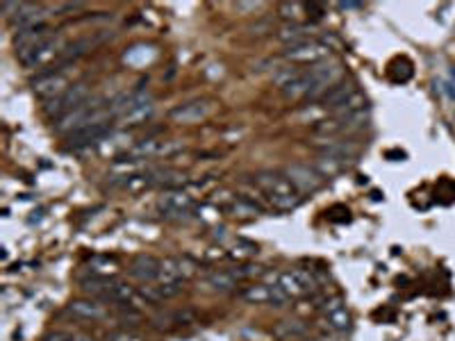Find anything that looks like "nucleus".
<instances>
[{
  "label": "nucleus",
  "mask_w": 455,
  "mask_h": 341,
  "mask_svg": "<svg viewBox=\"0 0 455 341\" xmlns=\"http://www.w3.org/2000/svg\"><path fill=\"white\" fill-rule=\"evenodd\" d=\"M60 48H62V41L50 34L48 39H43V41L35 43L32 48L16 53V57H18V62L23 64L26 68H39V66H43V64H48L50 60H55V55L62 53Z\"/></svg>",
  "instance_id": "nucleus-9"
},
{
  "label": "nucleus",
  "mask_w": 455,
  "mask_h": 341,
  "mask_svg": "<svg viewBox=\"0 0 455 341\" xmlns=\"http://www.w3.org/2000/svg\"><path fill=\"white\" fill-rule=\"evenodd\" d=\"M107 341H143V337L132 332V330H114L107 335Z\"/></svg>",
  "instance_id": "nucleus-33"
},
{
  "label": "nucleus",
  "mask_w": 455,
  "mask_h": 341,
  "mask_svg": "<svg viewBox=\"0 0 455 341\" xmlns=\"http://www.w3.org/2000/svg\"><path fill=\"white\" fill-rule=\"evenodd\" d=\"M364 5L362 3H337V9L346 11V9H362Z\"/></svg>",
  "instance_id": "nucleus-37"
},
{
  "label": "nucleus",
  "mask_w": 455,
  "mask_h": 341,
  "mask_svg": "<svg viewBox=\"0 0 455 341\" xmlns=\"http://www.w3.org/2000/svg\"><path fill=\"white\" fill-rule=\"evenodd\" d=\"M369 121V109L358 112V114H346V117H332L326 121H319L314 132L321 136H341V134H349L364 128Z\"/></svg>",
  "instance_id": "nucleus-6"
},
{
  "label": "nucleus",
  "mask_w": 455,
  "mask_h": 341,
  "mask_svg": "<svg viewBox=\"0 0 455 341\" xmlns=\"http://www.w3.org/2000/svg\"><path fill=\"white\" fill-rule=\"evenodd\" d=\"M285 175L301 193H314L326 185V178L319 173L317 166L309 164H290L285 168Z\"/></svg>",
  "instance_id": "nucleus-11"
},
{
  "label": "nucleus",
  "mask_w": 455,
  "mask_h": 341,
  "mask_svg": "<svg viewBox=\"0 0 455 341\" xmlns=\"http://www.w3.org/2000/svg\"><path fill=\"white\" fill-rule=\"evenodd\" d=\"M185 282H150L148 287L141 289V296L148 303H160V301H171L182 291Z\"/></svg>",
  "instance_id": "nucleus-23"
},
{
  "label": "nucleus",
  "mask_w": 455,
  "mask_h": 341,
  "mask_svg": "<svg viewBox=\"0 0 455 341\" xmlns=\"http://www.w3.org/2000/svg\"><path fill=\"white\" fill-rule=\"evenodd\" d=\"M150 91L148 89H143V87H137V89H130L126 91V94H121L116 96L112 102H109V107H112V114H114V119H121L124 114H128L132 107H137L141 105V102H146L150 100Z\"/></svg>",
  "instance_id": "nucleus-21"
},
{
  "label": "nucleus",
  "mask_w": 455,
  "mask_h": 341,
  "mask_svg": "<svg viewBox=\"0 0 455 341\" xmlns=\"http://www.w3.org/2000/svg\"><path fill=\"white\" fill-rule=\"evenodd\" d=\"M180 151L177 141H162V139H143L126 151V162H139V159H153V157H166Z\"/></svg>",
  "instance_id": "nucleus-13"
},
{
  "label": "nucleus",
  "mask_w": 455,
  "mask_h": 341,
  "mask_svg": "<svg viewBox=\"0 0 455 341\" xmlns=\"http://www.w3.org/2000/svg\"><path fill=\"white\" fill-rule=\"evenodd\" d=\"M194 198L182 189H169L164 191L158 200V210L166 216V219H190L194 212Z\"/></svg>",
  "instance_id": "nucleus-7"
},
{
  "label": "nucleus",
  "mask_w": 455,
  "mask_h": 341,
  "mask_svg": "<svg viewBox=\"0 0 455 341\" xmlns=\"http://www.w3.org/2000/svg\"><path fill=\"white\" fill-rule=\"evenodd\" d=\"M114 121V114L112 107H105L101 105V100H92V102H84L77 109H73L71 114H66L60 121H55V130L60 134L69 136L71 132L84 128V125H94V123H109Z\"/></svg>",
  "instance_id": "nucleus-3"
},
{
  "label": "nucleus",
  "mask_w": 455,
  "mask_h": 341,
  "mask_svg": "<svg viewBox=\"0 0 455 341\" xmlns=\"http://www.w3.org/2000/svg\"><path fill=\"white\" fill-rule=\"evenodd\" d=\"M196 273V264L190 257H166L162 259V271L158 282H185Z\"/></svg>",
  "instance_id": "nucleus-18"
},
{
  "label": "nucleus",
  "mask_w": 455,
  "mask_h": 341,
  "mask_svg": "<svg viewBox=\"0 0 455 341\" xmlns=\"http://www.w3.org/2000/svg\"><path fill=\"white\" fill-rule=\"evenodd\" d=\"M66 314L75 321H105L109 318V310L105 307V303L96 301V298H77V301H71L66 305Z\"/></svg>",
  "instance_id": "nucleus-16"
},
{
  "label": "nucleus",
  "mask_w": 455,
  "mask_h": 341,
  "mask_svg": "<svg viewBox=\"0 0 455 341\" xmlns=\"http://www.w3.org/2000/svg\"><path fill=\"white\" fill-rule=\"evenodd\" d=\"M321 312H324V321H326V325L332 330V332H349V330H351L353 316H351L349 307L344 305L341 298L326 301L324 307H321Z\"/></svg>",
  "instance_id": "nucleus-17"
},
{
  "label": "nucleus",
  "mask_w": 455,
  "mask_h": 341,
  "mask_svg": "<svg viewBox=\"0 0 455 341\" xmlns=\"http://www.w3.org/2000/svg\"><path fill=\"white\" fill-rule=\"evenodd\" d=\"M301 11H305V5H301V3H283L280 5V16H285V18L296 21L301 16Z\"/></svg>",
  "instance_id": "nucleus-32"
},
{
  "label": "nucleus",
  "mask_w": 455,
  "mask_h": 341,
  "mask_svg": "<svg viewBox=\"0 0 455 341\" xmlns=\"http://www.w3.org/2000/svg\"><path fill=\"white\" fill-rule=\"evenodd\" d=\"M355 91H358V87H355L353 82H337V85H332L324 96L319 98V102H321V107H324L326 112H332V109H337L344 100H349Z\"/></svg>",
  "instance_id": "nucleus-22"
},
{
  "label": "nucleus",
  "mask_w": 455,
  "mask_h": 341,
  "mask_svg": "<svg viewBox=\"0 0 455 341\" xmlns=\"http://www.w3.org/2000/svg\"><path fill=\"white\" fill-rule=\"evenodd\" d=\"M3 11L16 30L43 26L48 18V11L35 3H3Z\"/></svg>",
  "instance_id": "nucleus-5"
},
{
  "label": "nucleus",
  "mask_w": 455,
  "mask_h": 341,
  "mask_svg": "<svg viewBox=\"0 0 455 341\" xmlns=\"http://www.w3.org/2000/svg\"><path fill=\"white\" fill-rule=\"evenodd\" d=\"M275 335L280 339H294V337H303L305 335V325L298 321H280L275 328Z\"/></svg>",
  "instance_id": "nucleus-31"
},
{
  "label": "nucleus",
  "mask_w": 455,
  "mask_h": 341,
  "mask_svg": "<svg viewBox=\"0 0 455 341\" xmlns=\"http://www.w3.org/2000/svg\"><path fill=\"white\" fill-rule=\"evenodd\" d=\"M255 185L262 189L275 210L280 212H290L303 202V193L298 191L285 173H273V170H262V173L255 175Z\"/></svg>",
  "instance_id": "nucleus-2"
},
{
  "label": "nucleus",
  "mask_w": 455,
  "mask_h": 341,
  "mask_svg": "<svg viewBox=\"0 0 455 341\" xmlns=\"http://www.w3.org/2000/svg\"><path fill=\"white\" fill-rule=\"evenodd\" d=\"M87 98H89V85L87 82H75V85H71L69 89H66L62 96L46 102L43 112H46V117L60 121L62 117H66V114H71L73 109L84 105Z\"/></svg>",
  "instance_id": "nucleus-4"
},
{
  "label": "nucleus",
  "mask_w": 455,
  "mask_h": 341,
  "mask_svg": "<svg viewBox=\"0 0 455 341\" xmlns=\"http://www.w3.org/2000/svg\"><path fill=\"white\" fill-rule=\"evenodd\" d=\"M160 271H162V259L153 257V255H137L128 266L130 276L135 280H139V282H143V284L158 282L160 280Z\"/></svg>",
  "instance_id": "nucleus-20"
},
{
  "label": "nucleus",
  "mask_w": 455,
  "mask_h": 341,
  "mask_svg": "<svg viewBox=\"0 0 455 341\" xmlns=\"http://www.w3.org/2000/svg\"><path fill=\"white\" fill-rule=\"evenodd\" d=\"M82 291L101 303H112V305H119V307H124V310H132V312L148 303L141 296V291L132 289L128 282H121L116 278L92 276V278L82 280Z\"/></svg>",
  "instance_id": "nucleus-1"
},
{
  "label": "nucleus",
  "mask_w": 455,
  "mask_h": 341,
  "mask_svg": "<svg viewBox=\"0 0 455 341\" xmlns=\"http://www.w3.org/2000/svg\"><path fill=\"white\" fill-rule=\"evenodd\" d=\"M43 341H73V332H50L43 337Z\"/></svg>",
  "instance_id": "nucleus-36"
},
{
  "label": "nucleus",
  "mask_w": 455,
  "mask_h": 341,
  "mask_svg": "<svg viewBox=\"0 0 455 341\" xmlns=\"http://www.w3.org/2000/svg\"><path fill=\"white\" fill-rule=\"evenodd\" d=\"M305 11H307V16H312L314 21H321V18H324V14H326V7L321 3H307Z\"/></svg>",
  "instance_id": "nucleus-35"
},
{
  "label": "nucleus",
  "mask_w": 455,
  "mask_h": 341,
  "mask_svg": "<svg viewBox=\"0 0 455 341\" xmlns=\"http://www.w3.org/2000/svg\"><path fill=\"white\" fill-rule=\"evenodd\" d=\"M239 298L251 305H273V307H285L290 303V296L278 284H251V287L239 291Z\"/></svg>",
  "instance_id": "nucleus-10"
},
{
  "label": "nucleus",
  "mask_w": 455,
  "mask_h": 341,
  "mask_svg": "<svg viewBox=\"0 0 455 341\" xmlns=\"http://www.w3.org/2000/svg\"><path fill=\"white\" fill-rule=\"evenodd\" d=\"M153 112H155V100H146V102H141V105L137 107H132L128 114H124L121 119H116L121 125H139L143 121H148L153 117Z\"/></svg>",
  "instance_id": "nucleus-26"
},
{
  "label": "nucleus",
  "mask_w": 455,
  "mask_h": 341,
  "mask_svg": "<svg viewBox=\"0 0 455 341\" xmlns=\"http://www.w3.org/2000/svg\"><path fill=\"white\" fill-rule=\"evenodd\" d=\"M48 37H50V30H48L46 23H43V26H35V28L16 30V34H14V48H16V53L28 50V48H32L35 43H39V41H43V39H48Z\"/></svg>",
  "instance_id": "nucleus-25"
},
{
  "label": "nucleus",
  "mask_w": 455,
  "mask_h": 341,
  "mask_svg": "<svg viewBox=\"0 0 455 341\" xmlns=\"http://www.w3.org/2000/svg\"><path fill=\"white\" fill-rule=\"evenodd\" d=\"M89 273L92 276H98V278H112V273L119 269V261L114 257H105V255H96L89 259L87 264Z\"/></svg>",
  "instance_id": "nucleus-28"
},
{
  "label": "nucleus",
  "mask_w": 455,
  "mask_h": 341,
  "mask_svg": "<svg viewBox=\"0 0 455 341\" xmlns=\"http://www.w3.org/2000/svg\"><path fill=\"white\" fill-rule=\"evenodd\" d=\"M278 37H280L283 41H287L290 45L301 43V41H307V39H309V37H307V28L296 26V23H292V26H285V28L278 32Z\"/></svg>",
  "instance_id": "nucleus-30"
},
{
  "label": "nucleus",
  "mask_w": 455,
  "mask_h": 341,
  "mask_svg": "<svg viewBox=\"0 0 455 341\" xmlns=\"http://www.w3.org/2000/svg\"><path fill=\"white\" fill-rule=\"evenodd\" d=\"M319 341H321V339H319Z\"/></svg>",
  "instance_id": "nucleus-39"
},
{
  "label": "nucleus",
  "mask_w": 455,
  "mask_h": 341,
  "mask_svg": "<svg viewBox=\"0 0 455 341\" xmlns=\"http://www.w3.org/2000/svg\"><path fill=\"white\" fill-rule=\"evenodd\" d=\"M328 55H330V45H326L324 41H317V39H307L301 43L287 45V50H285L287 60L298 62V64H312V66L324 62Z\"/></svg>",
  "instance_id": "nucleus-12"
},
{
  "label": "nucleus",
  "mask_w": 455,
  "mask_h": 341,
  "mask_svg": "<svg viewBox=\"0 0 455 341\" xmlns=\"http://www.w3.org/2000/svg\"><path fill=\"white\" fill-rule=\"evenodd\" d=\"M109 134H112V121L109 123H94V125H84V128L71 132L69 144H71V148L94 146V144H103Z\"/></svg>",
  "instance_id": "nucleus-19"
},
{
  "label": "nucleus",
  "mask_w": 455,
  "mask_h": 341,
  "mask_svg": "<svg viewBox=\"0 0 455 341\" xmlns=\"http://www.w3.org/2000/svg\"><path fill=\"white\" fill-rule=\"evenodd\" d=\"M237 276V280H243V278H253V276H260L262 269L260 266H253V264H243V266H237L232 271Z\"/></svg>",
  "instance_id": "nucleus-34"
},
{
  "label": "nucleus",
  "mask_w": 455,
  "mask_h": 341,
  "mask_svg": "<svg viewBox=\"0 0 455 341\" xmlns=\"http://www.w3.org/2000/svg\"><path fill=\"white\" fill-rule=\"evenodd\" d=\"M194 321V314L190 310H180V312H171V314H162L160 318H155V325L158 328H177V325H190Z\"/></svg>",
  "instance_id": "nucleus-29"
},
{
  "label": "nucleus",
  "mask_w": 455,
  "mask_h": 341,
  "mask_svg": "<svg viewBox=\"0 0 455 341\" xmlns=\"http://www.w3.org/2000/svg\"><path fill=\"white\" fill-rule=\"evenodd\" d=\"M275 284L290 296V298H301V296L309 293L317 287V280L309 271L305 269H290V271H283Z\"/></svg>",
  "instance_id": "nucleus-8"
},
{
  "label": "nucleus",
  "mask_w": 455,
  "mask_h": 341,
  "mask_svg": "<svg viewBox=\"0 0 455 341\" xmlns=\"http://www.w3.org/2000/svg\"><path fill=\"white\" fill-rule=\"evenodd\" d=\"M228 212L232 216H237V219H253V216L262 214V207L258 202H253L251 198H232L230 205H228Z\"/></svg>",
  "instance_id": "nucleus-27"
},
{
  "label": "nucleus",
  "mask_w": 455,
  "mask_h": 341,
  "mask_svg": "<svg viewBox=\"0 0 455 341\" xmlns=\"http://www.w3.org/2000/svg\"><path fill=\"white\" fill-rule=\"evenodd\" d=\"M73 341H96V339L87 337V335H80V332H73Z\"/></svg>",
  "instance_id": "nucleus-38"
},
{
  "label": "nucleus",
  "mask_w": 455,
  "mask_h": 341,
  "mask_svg": "<svg viewBox=\"0 0 455 341\" xmlns=\"http://www.w3.org/2000/svg\"><path fill=\"white\" fill-rule=\"evenodd\" d=\"M214 109V102L207 98H196L190 102H180L169 112V119L175 123H198L207 119Z\"/></svg>",
  "instance_id": "nucleus-15"
},
{
  "label": "nucleus",
  "mask_w": 455,
  "mask_h": 341,
  "mask_svg": "<svg viewBox=\"0 0 455 341\" xmlns=\"http://www.w3.org/2000/svg\"><path fill=\"white\" fill-rule=\"evenodd\" d=\"M69 87H71L69 77H66V73H62V71H50V73L39 75L37 80H32V91H35V96L46 102L62 96Z\"/></svg>",
  "instance_id": "nucleus-14"
},
{
  "label": "nucleus",
  "mask_w": 455,
  "mask_h": 341,
  "mask_svg": "<svg viewBox=\"0 0 455 341\" xmlns=\"http://www.w3.org/2000/svg\"><path fill=\"white\" fill-rule=\"evenodd\" d=\"M203 284L209 291L216 293H230L239 287V280L232 271H212L203 278Z\"/></svg>",
  "instance_id": "nucleus-24"
}]
</instances>
